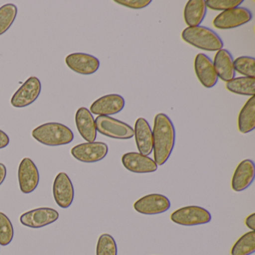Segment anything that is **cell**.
<instances>
[{
  "instance_id": "1",
  "label": "cell",
  "mask_w": 255,
  "mask_h": 255,
  "mask_svg": "<svg viewBox=\"0 0 255 255\" xmlns=\"http://www.w3.org/2000/svg\"><path fill=\"white\" fill-rule=\"evenodd\" d=\"M153 131V159L158 166H162L169 159L174 148L176 131L174 124L164 113L154 118Z\"/></svg>"
},
{
  "instance_id": "2",
  "label": "cell",
  "mask_w": 255,
  "mask_h": 255,
  "mask_svg": "<svg viewBox=\"0 0 255 255\" xmlns=\"http://www.w3.org/2000/svg\"><path fill=\"white\" fill-rule=\"evenodd\" d=\"M181 37L185 42L204 51L216 52L223 49L224 42L221 37L206 26L186 28Z\"/></svg>"
},
{
  "instance_id": "3",
  "label": "cell",
  "mask_w": 255,
  "mask_h": 255,
  "mask_svg": "<svg viewBox=\"0 0 255 255\" xmlns=\"http://www.w3.org/2000/svg\"><path fill=\"white\" fill-rule=\"evenodd\" d=\"M32 135L38 142L50 147L70 144L74 138V132L68 127L56 122L38 127L32 130Z\"/></svg>"
},
{
  "instance_id": "4",
  "label": "cell",
  "mask_w": 255,
  "mask_h": 255,
  "mask_svg": "<svg viewBox=\"0 0 255 255\" xmlns=\"http://www.w3.org/2000/svg\"><path fill=\"white\" fill-rule=\"evenodd\" d=\"M97 131L114 139L128 140L134 137V129L125 122L110 116H98L95 119Z\"/></svg>"
},
{
  "instance_id": "5",
  "label": "cell",
  "mask_w": 255,
  "mask_h": 255,
  "mask_svg": "<svg viewBox=\"0 0 255 255\" xmlns=\"http://www.w3.org/2000/svg\"><path fill=\"white\" fill-rule=\"evenodd\" d=\"M171 220L182 226H197L210 223L212 215L207 209L200 206H186L173 212Z\"/></svg>"
},
{
  "instance_id": "6",
  "label": "cell",
  "mask_w": 255,
  "mask_h": 255,
  "mask_svg": "<svg viewBox=\"0 0 255 255\" xmlns=\"http://www.w3.org/2000/svg\"><path fill=\"white\" fill-rule=\"evenodd\" d=\"M253 14L250 10L244 7H237L228 11H222L213 20V25L216 29H236L251 22Z\"/></svg>"
},
{
  "instance_id": "7",
  "label": "cell",
  "mask_w": 255,
  "mask_h": 255,
  "mask_svg": "<svg viewBox=\"0 0 255 255\" xmlns=\"http://www.w3.org/2000/svg\"><path fill=\"white\" fill-rule=\"evenodd\" d=\"M71 155L80 162L95 163L100 162L107 156L109 147L102 141L82 143L74 146L71 150Z\"/></svg>"
},
{
  "instance_id": "8",
  "label": "cell",
  "mask_w": 255,
  "mask_h": 255,
  "mask_svg": "<svg viewBox=\"0 0 255 255\" xmlns=\"http://www.w3.org/2000/svg\"><path fill=\"white\" fill-rule=\"evenodd\" d=\"M171 207V201L165 195L159 193H151L144 195L137 200L133 208L137 213L147 216L162 214Z\"/></svg>"
},
{
  "instance_id": "9",
  "label": "cell",
  "mask_w": 255,
  "mask_h": 255,
  "mask_svg": "<svg viewBox=\"0 0 255 255\" xmlns=\"http://www.w3.org/2000/svg\"><path fill=\"white\" fill-rule=\"evenodd\" d=\"M41 92V83L36 77H31L19 88L11 99V104L15 108H23L33 104Z\"/></svg>"
},
{
  "instance_id": "10",
  "label": "cell",
  "mask_w": 255,
  "mask_h": 255,
  "mask_svg": "<svg viewBox=\"0 0 255 255\" xmlns=\"http://www.w3.org/2000/svg\"><path fill=\"white\" fill-rule=\"evenodd\" d=\"M58 211L50 207L29 210L20 216V223L28 228L38 229L51 225L59 219Z\"/></svg>"
},
{
  "instance_id": "11",
  "label": "cell",
  "mask_w": 255,
  "mask_h": 255,
  "mask_svg": "<svg viewBox=\"0 0 255 255\" xmlns=\"http://www.w3.org/2000/svg\"><path fill=\"white\" fill-rule=\"evenodd\" d=\"M40 174L35 164L28 157L23 158L19 165L18 183L23 194H30L38 187Z\"/></svg>"
},
{
  "instance_id": "12",
  "label": "cell",
  "mask_w": 255,
  "mask_h": 255,
  "mask_svg": "<svg viewBox=\"0 0 255 255\" xmlns=\"http://www.w3.org/2000/svg\"><path fill=\"white\" fill-rule=\"evenodd\" d=\"M53 198L61 208L71 207L74 199V188L69 176L65 172L58 174L53 182Z\"/></svg>"
},
{
  "instance_id": "13",
  "label": "cell",
  "mask_w": 255,
  "mask_h": 255,
  "mask_svg": "<svg viewBox=\"0 0 255 255\" xmlns=\"http://www.w3.org/2000/svg\"><path fill=\"white\" fill-rule=\"evenodd\" d=\"M67 66L74 72L81 75H92L101 66L99 59L92 55L84 53H74L65 58Z\"/></svg>"
},
{
  "instance_id": "14",
  "label": "cell",
  "mask_w": 255,
  "mask_h": 255,
  "mask_svg": "<svg viewBox=\"0 0 255 255\" xmlns=\"http://www.w3.org/2000/svg\"><path fill=\"white\" fill-rule=\"evenodd\" d=\"M122 165L128 171L135 174H150L157 171L154 159L138 152H128L122 156Z\"/></svg>"
},
{
  "instance_id": "15",
  "label": "cell",
  "mask_w": 255,
  "mask_h": 255,
  "mask_svg": "<svg viewBox=\"0 0 255 255\" xmlns=\"http://www.w3.org/2000/svg\"><path fill=\"white\" fill-rule=\"evenodd\" d=\"M125 99L118 94H110L101 97L91 105L90 112L96 116H110L124 110Z\"/></svg>"
},
{
  "instance_id": "16",
  "label": "cell",
  "mask_w": 255,
  "mask_h": 255,
  "mask_svg": "<svg viewBox=\"0 0 255 255\" xmlns=\"http://www.w3.org/2000/svg\"><path fill=\"white\" fill-rule=\"evenodd\" d=\"M195 72L200 83L206 89H211L217 84L219 77L213 61L204 53H198L195 59Z\"/></svg>"
},
{
  "instance_id": "17",
  "label": "cell",
  "mask_w": 255,
  "mask_h": 255,
  "mask_svg": "<svg viewBox=\"0 0 255 255\" xmlns=\"http://www.w3.org/2000/svg\"><path fill=\"white\" fill-rule=\"evenodd\" d=\"M255 177V162L252 159H244L237 165L233 174L231 188L234 192H243L253 183Z\"/></svg>"
},
{
  "instance_id": "18",
  "label": "cell",
  "mask_w": 255,
  "mask_h": 255,
  "mask_svg": "<svg viewBox=\"0 0 255 255\" xmlns=\"http://www.w3.org/2000/svg\"><path fill=\"white\" fill-rule=\"evenodd\" d=\"M134 137L138 153L149 156L153 152V131L144 118H138L135 123Z\"/></svg>"
},
{
  "instance_id": "19",
  "label": "cell",
  "mask_w": 255,
  "mask_h": 255,
  "mask_svg": "<svg viewBox=\"0 0 255 255\" xmlns=\"http://www.w3.org/2000/svg\"><path fill=\"white\" fill-rule=\"evenodd\" d=\"M77 130L83 139L87 142H93L97 138V128L95 119L90 110L85 107L79 109L75 116Z\"/></svg>"
},
{
  "instance_id": "20",
  "label": "cell",
  "mask_w": 255,
  "mask_h": 255,
  "mask_svg": "<svg viewBox=\"0 0 255 255\" xmlns=\"http://www.w3.org/2000/svg\"><path fill=\"white\" fill-rule=\"evenodd\" d=\"M234 61L232 55L226 49H222L216 53L213 65L218 77L222 81L228 83L235 78Z\"/></svg>"
},
{
  "instance_id": "21",
  "label": "cell",
  "mask_w": 255,
  "mask_h": 255,
  "mask_svg": "<svg viewBox=\"0 0 255 255\" xmlns=\"http://www.w3.org/2000/svg\"><path fill=\"white\" fill-rule=\"evenodd\" d=\"M207 12L204 0H189L183 11V17L188 27L201 26Z\"/></svg>"
},
{
  "instance_id": "22",
  "label": "cell",
  "mask_w": 255,
  "mask_h": 255,
  "mask_svg": "<svg viewBox=\"0 0 255 255\" xmlns=\"http://www.w3.org/2000/svg\"><path fill=\"white\" fill-rule=\"evenodd\" d=\"M255 128V96L251 97L240 110L238 129L242 134L252 132Z\"/></svg>"
},
{
  "instance_id": "23",
  "label": "cell",
  "mask_w": 255,
  "mask_h": 255,
  "mask_svg": "<svg viewBox=\"0 0 255 255\" xmlns=\"http://www.w3.org/2000/svg\"><path fill=\"white\" fill-rule=\"evenodd\" d=\"M226 89L231 93L243 96L255 97V78L235 77L226 83Z\"/></svg>"
},
{
  "instance_id": "24",
  "label": "cell",
  "mask_w": 255,
  "mask_h": 255,
  "mask_svg": "<svg viewBox=\"0 0 255 255\" xmlns=\"http://www.w3.org/2000/svg\"><path fill=\"white\" fill-rule=\"evenodd\" d=\"M255 252V231L243 234L233 246L231 255H251Z\"/></svg>"
},
{
  "instance_id": "25",
  "label": "cell",
  "mask_w": 255,
  "mask_h": 255,
  "mask_svg": "<svg viewBox=\"0 0 255 255\" xmlns=\"http://www.w3.org/2000/svg\"><path fill=\"white\" fill-rule=\"evenodd\" d=\"M17 7L8 3L0 8V35H3L11 27L17 17Z\"/></svg>"
},
{
  "instance_id": "26",
  "label": "cell",
  "mask_w": 255,
  "mask_h": 255,
  "mask_svg": "<svg viewBox=\"0 0 255 255\" xmlns=\"http://www.w3.org/2000/svg\"><path fill=\"white\" fill-rule=\"evenodd\" d=\"M96 255H118V246L113 236L104 234L100 236L96 247Z\"/></svg>"
},
{
  "instance_id": "27",
  "label": "cell",
  "mask_w": 255,
  "mask_h": 255,
  "mask_svg": "<svg viewBox=\"0 0 255 255\" xmlns=\"http://www.w3.org/2000/svg\"><path fill=\"white\" fill-rule=\"evenodd\" d=\"M234 70L246 77L255 78V59L251 56H240L234 61Z\"/></svg>"
},
{
  "instance_id": "28",
  "label": "cell",
  "mask_w": 255,
  "mask_h": 255,
  "mask_svg": "<svg viewBox=\"0 0 255 255\" xmlns=\"http://www.w3.org/2000/svg\"><path fill=\"white\" fill-rule=\"evenodd\" d=\"M14 238V227L9 218L0 212V246H6Z\"/></svg>"
},
{
  "instance_id": "29",
  "label": "cell",
  "mask_w": 255,
  "mask_h": 255,
  "mask_svg": "<svg viewBox=\"0 0 255 255\" xmlns=\"http://www.w3.org/2000/svg\"><path fill=\"white\" fill-rule=\"evenodd\" d=\"M243 2V0H207L206 5L214 11H225L240 7Z\"/></svg>"
},
{
  "instance_id": "30",
  "label": "cell",
  "mask_w": 255,
  "mask_h": 255,
  "mask_svg": "<svg viewBox=\"0 0 255 255\" xmlns=\"http://www.w3.org/2000/svg\"><path fill=\"white\" fill-rule=\"evenodd\" d=\"M151 0H116L115 2L131 9L138 10L146 8L151 3Z\"/></svg>"
},
{
  "instance_id": "31",
  "label": "cell",
  "mask_w": 255,
  "mask_h": 255,
  "mask_svg": "<svg viewBox=\"0 0 255 255\" xmlns=\"http://www.w3.org/2000/svg\"><path fill=\"white\" fill-rule=\"evenodd\" d=\"M10 138L4 131L0 129V149H3L9 144Z\"/></svg>"
},
{
  "instance_id": "32",
  "label": "cell",
  "mask_w": 255,
  "mask_h": 255,
  "mask_svg": "<svg viewBox=\"0 0 255 255\" xmlns=\"http://www.w3.org/2000/svg\"><path fill=\"white\" fill-rule=\"evenodd\" d=\"M246 227L252 231H255V213L249 215L245 221Z\"/></svg>"
},
{
  "instance_id": "33",
  "label": "cell",
  "mask_w": 255,
  "mask_h": 255,
  "mask_svg": "<svg viewBox=\"0 0 255 255\" xmlns=\"http://www.w3.org/2000/svg\"><path fill=\"white\" fill-rule=\"evenodd\" d=\"M7 169L3 163L0 162V186L3 183L6 178Z\"/></svg>"
}]
</instances>
